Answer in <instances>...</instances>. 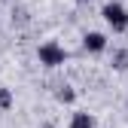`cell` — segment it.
<instances>
[{
	"label": "cell",
	"mask_w": 128,
	"mask_h": 128,
	"mask_svg": "<svg viewBox=\"0 0 128 128\" xmlns=\"http://www.w3.org/2000/svg\"><path fill=\"white\" fill-rule=\"evenodd\" d=\"M37 58H40V64L43 67H61L64 61H67V49H64L61 43H55V40H46L40 49H37Z\"/></svg>",
	"instance_id": "6da1fadb"
},
{
	"label": "cell",
	"mask_w": 128,
	"mask_h": 128,
	"mask_svg": "<svg viewBox=\"0 0 128 128\" xmlns=\"http://www.w3.org/2000/svg\"><path fill=\"white\" fill-rule=\"evenodd\" d=\"M101 15H104V22L113 28L116 34H125V30H128V9L119 3V0H110V3H104Z\"/></svg>",
	"instance_id": "7a4b0ae2"
},
{
	"label": "cell",
	"mask_w": 128,
	"mask_h": 128,
	"mask_svg": "<svg viewBox=\"0 0 128 128\" xmlns=\"http://www.w3.org/2000/svg\"><path fill=\"white\" fill-rule=\"evenodd\" d=\"M82 49L92 52V55L107 52V34H101V30H88V34L82 37Z\"/></svg>",
	"instance_id": "3957f363"
},
{
	"label": "cell",
	"mask_w": 128,
	"mask_h": 128,
	"mask_svg": "<svg viewBox=\"0 0 128 128\" xmlns=\"http://www.w3.org/2000/svg\"><path fill=\"white\" fill-rule=\"evenodd\" d=\"M67 128H98V119H94L92 113H82V110H79V113L70 116V125Z\"/></svg>",
	"instance_id": "277c9868"
},
{
	"label": "cell",
	"mask_w": 128,
	"mask_h": 128,
	"mask_svg": "<svg viewBox=\"0 0 128 128\" xmlns=\"http://www.w3.org/2000/svg\"><path fill=\"white\" fill-rule=\"evenodd\" d=\"M55 98H58V104H73V101H76V92H73L70 86H61V88L55 92Z\"/></svg>",
	"instance_id": "5b68a950"
},
{
	"label": "cell",
	"mask_w": 128,
	"mask_h": 128,
	"mask_svg": "<svg viewBox=\"0 0 128 128\" xmlns=\"http://www.w3.org/2000/svg\"><path fill=\"white\" fill-rule=\"evenodd\" d=\"M113 67L116 70H128V49H116L113 52Z\"/></svg>",
	"instance_id": "8992f818"
},
{
	"label": "cell",
	"mask_w": 128,
	"mask_h": 128,
	"mask_svg": "<svg viewBox=\"0 0 128 128\" xmlns=\"http://www.w3.org/2000/svg\"><path fill=\"white\" fill-rule=\"evenodd\" d=\"M9 107H12V92L0 88V110H9Z\"/></svg>",
	"instance_id": "52a82bcc"
},
{
	"label": "cell",
	"mask_w": 128,
	"mask_h": 128,
	"mask_svg": "<svg viewBox=\"0 0 128 128\" xmlns=\"http://www.w3.org/2000/svg\"><path fill=\"white\" fill-rule=\"evenodd\" d=\"M40 128H55V125H52V122H43V125H40Z\"/></svg>",
	"instance_id": "ba28073f"
},
{
	"label": "cell",
	"mask_w": 128,
	"mask_h": 128,
	"mask_svg": "<svg viewBox=\"0 0 128 128\" xmlns=\"http://www.w3.org/2000/svg\"><path fill=\"white\" fill-rule=\"evenodd\" d=\"M79 3H88V0H79Z\"/></svg>",
	"instance_id": "9c48e42d"
}]
</instances>
